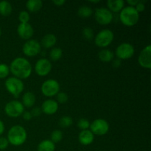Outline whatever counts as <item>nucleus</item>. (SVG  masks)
<instances>
[{"mask_svg":"<svg viewBox=\"0 0 151 151\" xmlns=\"http://www.w3.org/2000/svg\"><path fill=\"white\" fill-rule=\"evenodd\" d=\"M10 71L11 73L19 79H27L32 74V65L27 59L19 57L15 58L10 65Z\"/></svg>","mask_w":151,"mask_h":151,"instance_id":"f257e3e1","label":"nucleus"},{"mask_svg":"<svg viewBox=\"0 0 151 151\" xmlns=\"http://www.w3.org/2000/svg\"><path fill=\"white\" fill-rule=\"evenodd\" d=\"M121 65V60H119V58H116L113 60V66L114 67L118 68Z\"/></svg>","mask_w":151,"mask_h":151,"instance_id":"4c0bfd02","label":"nucleus"},{"mask_svg":"<svg viewBox=\"0 0 151 151\" xmlns=\"http://www.w3.org/2000/svg\"><path fill=\"white\" fill-rule=\"evenodd\" d=\"M68 99H69V97H68L67 94L65 92H58L57 94V103H66L68 101Z\"/></svg>","mask_w":151,"mask_h":151,"instance_id":"2f4dec72","label":"nucleus"},{"mask_svg":"<svg viewBox=\"0 0 151 151\" xmlns=\"http://www.w3.org/2000/svg\"><path fill=\"white\" fill-rule=\"evenodd\" d=\"M135 9L137 10V11L139 13L140 12H143L145 10V4L143 3V1H139L138 4L135 6Z\"/></svg>","mask_w":151,"mask_h":151,"instance_id":"72a5a7b5","label":"nucleus"},{"mask_svg":"<svg viewBox=\"0 0 151 151\" xmlns=\"http://www.w3.org/2000/svg\"><path fill=\"white\" fill-rule=\"evenodd\" d=\"M119 19L125 26L133 27L138 23L139 13L137 11L135 7L128 6L119 12Z\"/></svg>","mask_w":151,"mask_h":151,"instance_id":"7ed1b4c3","label":"nucleus"},{"mask_svg":"<svg viewBox=\"0 0 151 151\" xmlns=\"http://www.w3.org/2000/svg\"><path fill=\"white\" fill-rule=\"evenodd\" d=\"M18 35L24 40H29L34 34V29L29 23H20L17 28Z\"/></svg>","mask_w":151,"mask_h":151,"instance_id":"4468645a","label":"nucleus"},{"mask_svg":"<svg viewBox=\"0 0 151 151\" xmlns=\"http://www.w3.org/2000/svg\"><path fill=\"white\" fill-rule=\"evenodd\" d=\"M57 43V37L52 33H49L44 35L41 40V45L46 49L53 47Z\"/></svg>","mask_w":151,"mask_h":151,"instance_id":"a211bd4d","label":"nucleus"},{"mask_svg":"<svg viewBox=\"0 0 151 151\" xmlns=\"http://www.w3.org/2000/svg\"><path fill=\"white\" fill-rule=\"evenodd\" d=\"M139 1V0H128V1H127V3L129 4V6L134 7V6L138 4Z\"/></svg>","mask_w":151,"mask_h":151,"instance_id":"58836bf2","label":"nucleus"},{"mask_svg":"<svg viewBox=\"0 0 151 151\" xmlns=\"http://www.w3.org/2000/svg\"><path fill=\"white\" fill-rule=\"evenodd\" d=\"M10 73V68L5 63H0V79L6 78Z\"/></svg>","mask_w":151,"mask_h":151,"instance_id":"cd10ccee","label":"nucleus"},{"mask_svg":"<svg viewBox=\"0 0 151 151\" xmlns=\"http://www.w3.org/2000/svg\"><path fill=\"white\" fill-rule=\"evenodd\" d=\"M98 58L101 61L105 62V63H109V62L112 61L114 58V53L110 50L104 49L99 52Z\"/></svg>","mask_w":151,"mask_h":151,"instance_id":"aec40b11","label":"nucleus"},{"mask_svg":"<svg viewBox=\"0 0 151 151\" xmlns=\"http://www.w3.org/2000/svg\"><path fill=\"white\" fill-rule=\"evenodd\" d=\"M52 3L55 6L60 7V6L63 5L66 3V1L65 0H54V1H52Z\"/></svg>","mask_w":151,"mask_h":151,"instance_id":"e433bc0d","label":"nucleus"},{"mask_svg":"<svg viewBox=\"0 0 151 151\" xmlns=\"http://www.w3.org/2000/svg\"><path fill=\"white\" fill-rule=\"evenodd\" d=\"M92 9L91 7L83 5L78 9V14L80 17L87 19V18H89L92 15Z\"/></svg>","mask_w":151,"mask_h":151,"instance_id":"b1692460","label":"nucleus"},{"mask_svg":"<svg viewBox=\"0 0 151 151\" xmlns=\"http://www.w3.org/2000/svg\"><path fill=\"white\" fill-rule=\"evenodd\" d=\"M73 123V119L69 116H63L59 120V125L61 128H69Z\"/></svg>","mask_w":151,"mask_h":151,"instance_id":"a878e982","label":"nucleus"},{"mask_svg":"<svg viewBox=\"0 0 151 151\" xmlns=\"http://www.w3.org/2000/svg\"><path fill=\"white\" fill-rule=\"evenodd\" d=\"M9 145L8 140L5 137H0V150H5Z\"/></svg>","mask_w":151,"mask_h":151,"instance_id":"473e14b6","label":"nucleus"},{"mask_svg":"<svg viewBox=\"0 0 151 151\" xmlns=\"http://www.w3.org/2000/svg\"><path fill=\"white\" fill-rule=\"evenodd\" d=\"M27 134L22 125H14L11 127L7 133V140L9 144L13 146H20L26 142Z\"/></svg>","mask_w":151,"mask_h":151,"instance_id":"f03ea898","label":"nucleus"},{"mask_svg":"<svg viewBox=\"0 0 151 151\" xmlns=\"http://www.w3.org/2000/svg\"><path fill=\"white\" fill-rule=\"evenodd\" d=\"M78 127L80 128V129L82 130V131H84V130H88V128H89L90 127L89 121L87 120L86 119L82 118V119L78 120Z\"/></svg>","mask_w":151,"mask_h":151,"instance_id":"c756f323","label":"nucleus"},{"mask_svg":"<svg viewBox=\"0 0 151 151\" xmlns=\"http://www.w3.org/2000/svg\"><path fill=\"white\" fill-rule=\"evenodd\" d=\"M83 36L87 40L92 39L94 37V31L91 27H85L83 29Z\"/></svg>","mask_w":151,"mask_h":151,"instance_id":"7c9ffc66","label":"nucleus"},{"mask_svg":"<svg viewBox=\"0 0 151 151\" xmlns=\"http://www.w3.org/2000/svg\"><path fill=\"white\" fill-rule=\"evenodd\" d=\"M24 111V107L22 103L18 100L10 101L4 106V112L9 117H19L22 115Z\"/></svg>","mask_w":151,"mask_h":151,"instance_id":"423d86ee","label":"nucleus"},{"mask_svg":"<svg viewBox=\"0 0 151 151\" xmlns=\"http://www.w3.org/2000/svg\"><path fill=\"white\" fill-rule=\"evenodd\" d=\"M63 139V132L60 130H55L51 134V141L53 143H58Z\"/></svg>","mask_w":151,"mask_h":151,"instance_id":"bb28decb","label":"nucleus"},{"mask_svg":"<svg viewBox=\"0 0 151 151\" xmlns=\"http://www.w3.org/2000/svg\"><path fill=\"white\" fill-rule=\"evenodd\" d=\"M38 151H55V145L50 139H45L41 141L37 147Z\"/></svg>","mask_w":151,"mask_h":151,"instance_id":"4be33fe9","label":"nucleus"},{"mask_svg":"<svg viewBox=\"0 0 151 151\" xmlns=\"http://www.w3.org/2000/svg\"><path fill=\"white\" fill-rule=\"evenodd\" d=\"M94 135L90 130L81 131L78 135V140L83 145H89L94 142Z\"/></svg>","mask_w":151,"mask_h":151,"instance_id":"dca6fc26","label":"nucleus"},{"mask_svg":"<svg viewBox=\"0 0 151 151\" xmlns=\"http://www.w3.org/2000/svg\"><path fill=\"white\" fill-rule=\"evenodd\" d=\"M41 109L45 114H55L58 110V103L54 100H47L42 103Z\"/></svg>","mask_w":151,"mask_h":151,"instance_id":"2eb2a0df","label":"nucleus"},{"mask_svg":"<svg viewBox=\"0 0 151 151\" xmlns=\"http://www.w3.org/2000/svg\"><path fill=\"white\" fill-rule=\"evenodd\" d=\"M1 29H0V37H1Z\"/></svg>","mask_w":151,"mask_h":151,"instance_id":"79ce46f5","label":"nucleus"},{"mask_svg":"<svg viewBox=\"0 0 151 151\" xmlns=\"http://www.w3.org/2000/svg\"><path fill=\"white\" fill-rule=\"evenodd\" d=\"M107 6L111 13H118L124 8L125 1L123 0H109L107 1Z\"/></svg>","mask_w":151,"mask_h":151,"instance_id":"f3484780","label":"nucleus"},{"mask_svg":"<svg viewBox=\"0 0 151 151\" xmlns=\"http://www.w3.org/2000/svg\"><path fill=\"white\" fill-rule=\"evenodd\" d=\"M6 89L13 97H19L24 88V85L22 80L15 77L8 78L4 82Z\"/></svg>","mask_w":151,"mask_h":151,"instance_id":"20e7f679","label":"nucleus"},{"mask_svg":"<svg viewBox=\"0 0 151 151\" xmlns=\"http://www.w3.org/2000/svg\"><path fill=\"white\" fill-rule=\"evenodd\" d=\"M94 17L98 24L101 25H108L113 21V13L108 8L100 7L96 9L94 13Z\"/></svg>","mask_w":151,"mask_h":151,"instance_id":"1a4fd4ad","label":"nucleus"},{"mask_svg":"<svg viewBox=\"0 0 151 151\" xmlns=\"http://www.w3.org/2000/svg\"><path fill=\"white\" fill-rule=\"evenodd\" d=\"M52 70V63L50 60L41 58L35 63V72L40 77L47 76Z\"/></svg>","mask_w":151,"mask_h":151,"instance_id":"f8f14e48","label":"nucleus"},{"mask_svg":"<svg viewBox=\"0 0 151 151\" xmlns=\"http://www.w3.org/2000/svg\"><path fill=\"white\" fill-rule=\"evenodd\" d=\"M90 131L94 135L103 136L109 131V124L103 119H97L90 123Z\"/></svg>","mask_w":151,"mask_h":151,"instance_id":"6e6552de","label":"nucleus"},{"mask_svg":"<svg viewBox=\"0 0 151 151\" xmlns=\"http://www.w3.org/2000/svg\"><path fill=\"white\" fill-rule=\"evenodd\" d=\"M43 1L41 0H29L26 2V7L31 13H36L41 9Z\"/></svg>","mask_w":151,"mask_h":151,"instance_id":"412c9836","label":"nucleus"},{"mask_svg":"<svg viewBox=\"0 0 151 151\" xmlns=\"http://www.w3.org/2000/svg\"><path fill=\"white\" fill-rule=\"evenodd\" d=\"M31 114L33 117H38L41 114L42 111H41V109L40 108H34L32 111H31Z\"/></svg>","mask_w":151,"mask_h":151,"instance_id":"f704fd0d","label":"nucleus"},{"mask_svg":"<svg viewBox=\"0 0 151 151\" xmlns=\"http://www.w3.org/2000/svg\"><path fill=\"white\" fill-rule=\"evenodd\" d=\"M135 50L132 44L129 43H122L119 44L116 50V55L119 60H128L134 56Z\"/></svg>","mask_w":151,"mask_h":151,"instance_id":"9d476101","label":"nucleus"},{"mask_svg":"<svg viewBox=\"0 0 151 151\" xmlns=\"http://www.w3.org/2000/svg\"><path fill=\"white\" fill-rule=\"evenodd\" d=\"M89 2H91V3H98V2H100V1H99V0H97V1H89Z\"/></svg>","mask_w":151,"mask_h":151,"instance_id":"a19ab883","label":"nucleus"},{"mask_svg":"<svg viewBox=\"0 0 151 151\" xmlns=\"http://www.w3.org/2000/svg\"><path fill=\"white\" fill-rule=\"evenodd\" d=\"M35 100H36V98H35V94L31 91H27L22 96V105L24 107L25 106V107L31 108L35 105Z\"/></svg>","mask_w":151,"mask_h":151,"instance_id":"6ab92c4d","label":"nucleus"},{"mask_svg":"<svg viewBox=\"0 0 151 151\" xmlns=\"http://www.w3.org/2000/svg\"><path fill=\"white\" fill-rule=\"evenodd\" d=\"M22 117H23V119L24 120L29 121L32 119V116L31 114L30 111H24V113L22 114Z\"/></svg>","mask_w":151,"mask_h":151,"instance_id":"c9c22d12","label":"nucleus"},{"mask_svg":"<svg viewBox=\"0 0 151 151\" xmlns=\"http://www.w3.org/2000/svg\"><path fill=\"white\" fill-rule=\"evenodd\" d=\"M30 19L29 13L26 10H22L19 13V20L20 23H29V21Z\"/></svg>","mask_w":151,"mask_h":151,"instance_id":"c85d7f7f","label":"nucleus"},{"mask_svg":"<svg viewBox=\"0 0 151 151\" xmlns=\"http://www.w3.org/2000/svg\"><path fill=\"white\" fill-rule=\"evenodd\" d=\"M4 128H5V127H4V122L1 120H0V136L2 135V134L4 133Z\"/></svg>","mask_w":151,"mask_h":151,"instance_id":"ea45409f","label":"nucleus"},{"mask_svg":"<svg viewBox=\"0 0 151 151\" xmlns=\"http://www.w3.org/2000/svg\"><path fill=\"white\" fill-rule=\"evenodd\" d=\"M41 45L35 39H29L24 43L22 47L23 53L27 57H33L39 54L41 52Z\"/></svg>","mask_w":151,"mask_h":151,"instance_id":"9b49d317","label":"nucleus"},{"mask_svg":"<svg viewBox=\"0 0 151 151\" xmlns=\"http://www.w3.org/2000/svg\"><path fill=\"white\" fill-rule=\"evenodd\" d=\"M62 56H63V50L58 47H55L50 52V58L53 61L59 60Z\"/></svg>","mask_w":151,"mask_h":151,"instance_id":"393cba45","label":"nucleus"},{"mask_svg":"<svg viewBox=\"0 0 151 151\" xmlns=\"http://www.w3.org/2000/svg\"><path fill=\"white\" fill-rule=\"evenodd\" d=\"M138 63L142 67L150 69L151 68V45L146 46L141 51L138 58Z\"/></svg>","mask_w":151,"mask_h":151,"instance_id":"ddd939ff","label":"nucleus"},{"mask_svg":"<svg viewBox=\"0 0 151 151\" xmlns=\"http://www.w3.org/2000/svg\"><path fill=\"white\" fill-rule=\"evenodd\" d=\"M41 89V92L44 96L51 97L58 94V93L59 92L60 84L56 80L49 79L43 83Z\"/></svg>","mask_w":151,"mask_h":151,"instance_id":"0eeeda50","label":"nucleus"},{"mask_svg":"<svg viewBox=\"0 0 151 151\" xmlns=\"http://www.w3.org/2000/svg\"><path fill=\"white\" fill-rule=\"evenodd\" d=\"M114 38V35L111 30L105 29L100 31L96 35L94 38V43L98 47L104 48L110 45Z\"/></svg>","mask_w":151,"mask_h":151,"instance_id":"39448f33","label":"nucleus"},{"mask_svg":"<svg viewBox=\"0 0 151 151\" xmlns=\"http://www.w3.org/2000/svg\"><path fill=\"white\" fill-rule=\"evenodd\" d=\"M13 11L12 5L7 1H0V14L3 16H8Z\"/></svg>","mask_w":151,"mask_h":151,"instance_id":"5701e85b","label":"nucleus"}]
</instances>
